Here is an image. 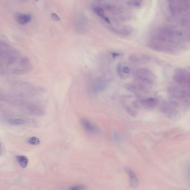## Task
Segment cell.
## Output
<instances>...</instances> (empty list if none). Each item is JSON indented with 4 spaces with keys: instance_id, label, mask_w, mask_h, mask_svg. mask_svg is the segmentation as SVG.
<instances>
[{
    "instance_id": "obj_13",
    "label": "cell",
    "mask_w": 190,
    "mask_h": 190,
    "mask_svg": "<svg viewBox=\"0 0 190 190\" xmlns=\"http://www.w3.org/2000/svg\"><path fill=\"white\" fill-rule=\"evenodd\" d=\"M7 122L11 126H21L25 125L26 121L21 118H11L7 120Z\"/></svg>"
},
{
    "instance_id": "obj_20",
    "label": "cell",
    "mask_w": 190,
    "mask_h": 190,
    "mask_svg": "<svg viewBox=\"0 0 190 190\" xmlns=\"http://www.w3.org/2000/svg\"><path fill=\"white\" fill-rule=\"evenodd\" d=\"M103 7L107 11H109L111 12H113V11L116 8V7L115 5H112L111 4H105L104 5Z\"/></svg>"
},
{
    "instance_id": "obj_17",
    "label": "cell",
    "mask_w": 190,
    "mask_h": 190,
    "mask_svg": "<svg viewBox=\"0 0 190 190\" xmlns=\"http://www.w3.org/2000/svg\"><path fill=\"white\" fill-rule=\"evenodd\" d=\"M27 142L31 145L37 146V145H40L41 141H40V140L39 138H37L36 137H35V136H33V137H30L27 140Z\"/></svg>"
},
{
    "instance_id": "obj_2",
    "label": "cell",
    "mask_w": 190,
    "mask_h": 190,
    "mask_svg": "<svg viewBox=\"0 0 190 190\" xmlns=\"http://www.w3.org/2000/svg\"><path fill=\"white\" fill-rule=\"evenodd\" d=\"M16 89L24 92V94L27 96H37L43 92V89L40 87L35 86L30 83L23 81H16L12 85Z\"/></svg>"
},
{
    "instance_id": "obj_25",
    "label": "cell",
    "mask_w": 190,
    "mask_h": 190,
    "mask_svg": "<svg viewBox=\"0 0 190 190\" xmlns=\"http://www.w3.org/2000/svg\"><path fill=\"white\" fill-rule=\"evenodd\" d=\"M6 47V46L5 45V44L3 42L0 41V50H3Z\"/></svg>"
},
{
    "instance_id": "obj_14",
    "label": "cell",
    "mask_w": 190,
    "mask_h": 190,
    "mask_svg": "<svg viewBox=\"0 0 190 190\" xmlns=\"http://www.w3.org/2000/svg\"><path fill=\"white\" fill-rule=\"evenodd\" d=\"M16 160L21 167L23 169L26 168L29 163V159L26 156L19 155L16 156Z\"/></svg>"
},
{
    "instance_id": "obj_6",
    "label": "cell",
    "mask_w": 190,
    "mask_h": 190,
    "mask_svg": "<svg viewBox=\"0 0 190 190\" xmlns=\"http://www.w3.org/2000/svg\"><path fill=\"white\" fill-rule=\"evenodd\" d=\"M116 72L118 76L122 79H126L129 77L132 73V69L127 63L121 62L116 68Z\"/></svg>"
},
{
    "instance_id": "obj_22",
    "label": "cell",
    "mask_w": 190,
    "mask_h": 190,
    "mask_svg": "<svg viewBox=\"0 0 190 190\" xmlns=\"http://www.w3.org/2000/svg\"><path fill=\"white\" fill-rule=\"evenodd\" d=\"M121 19L123 21H128L131 20V16L129 15H125L121 16Z\"/></svg>"
},
{
    "instance_id": "obj_21",
    "label": "cell",
    "mask_w": 190,
    "mask_h": 190,
    "mask_svg": "<svg viewBox=\"0 0 190 190\" xmlns=\"http://www.w3.org/2000/svg\"><path fill=\"white\" fill-rule=\"evenodd\" d=\"M141 3V0H132L128 2V4L131 6H140Z\"/></svg>"
},
{
    "instance_id": "obj_27",
    "label": "cell",
    "mask_w": 190,
    "mask_h": 190,
    "mask_svg": "<svg viewBox=\"0 0 190 190\" xmlns=\"http://www.w3.org/2000/svg\"><path fill=\"white\" fill-rule=\"evenodd\" d=\"M1 145H0V149H1Z\"/></svg>"
},
{
    "instance_id": "obj_4",
    "label": "cell",
    "mask_w": 190,
    "mask_h": 190,
    "mask_svg": "<svg viewBox=\"0 0 190 190\" xmlns=\"http://www.w3.org/2000/svg\"><path fill=\"white\" fill-rule=\"evenodd\" d=\"M108 85L109 82L106 79L99 77L92 81L91 85V89L94 93H100L106 90Z\"/></svg>"
},
{
    "instance_id": "obj_9",
    "label": "cell",
    "mask_w": 190,
    "mask_h": 190,
    "mask_svg": "<svg viewBox=\"0 0 190 190\" xmlns=\"http://www.w3.org/2000/svg\"><path fill=\"white\" fill-rule=\"evenodd\" d=\"M141 106L146 110H152L158 104V100L153 97H146L140 101Z\"/></svg>"
},
{
    "instance_id": "obj_16",
    "label": "cell",
    "mask_w": 190,
    "mask_h": 190,
    "mask_svg": "<svg viewBox=\"0 0 190 190\" xmlns=\"http://www.w3.org/2000/svg\"><path fill=\"white\" fill-rule=\"evenodd\" d=\"M167 3V7L169 10L170 13L172 16H174L176 13V6L173 0H166Z\"/></svg>"
},
{
    "instance_id": "obj_1",
    "label": "cell",
    "mask_w": 190,
    "mask_h": 190,
    "mask_svg": "<svg viewBox=\"0 0 190 190\" xmlns=\"http://www.w3.org/2000/svg\"><path fill=\"white\" fill-rule=\"evenodd\" d=\"M135 80L139 83L146 86L152 85L155 82V76L151 71L146 68H139L133 73Z\"/></svg>"
},
{
    "instance_id": "obj_23",
    "label": "cell",
    "mask_w": 190,
    "mask_h": 190,
    "mask_svg": "<svg viewBox=\"0 0 190 190\" xmlns=\"http://www.w3.org/2000/svg\"><path fill=\"white\" fill-rule=\"evenodd\" d=\"M122 10H123V9H122L121 7H116L115 9V10L113 11V12H112V13H113V14H115L116 15H120L121 13H122Z\"/></svg>"
},
{
    "instance_id": "obj_24",
    "label": "cell",
    "mask_w": 190,
    "mask_h": 190,
    "mask_svg": "<svg viewBox=\"0 0 190 190\" xmlns=\"http://www.w3.org/2000/svg\"><path fill=\"white\" fill-rule=\"evenodd\" d=\"M52 18L53 19V20L56 21H60V18L59 17V16H57L55 13H53L52 15Z\"/></svg>"
},
{
    "instance_id": "obj_19",
    "label": "cell",
    "mask_w": 190,
    "mask_h": 190,
    "mask_svg": "<svg viewBox=\"0 0 190 190\" xmlns=\"http://www.w3.org/2000/svg\"><path fill=\"white\" fill-rule=\"evenodd\" d=\"M86 187L85 185L82 184H78L71 186L69 190H85L86 189Z\"/></svg>"
},
{
    "instance_id": "obj_5",
    "label": "cell",
    "mask_w": 190,
    "mask_h": 190,
    "mask_svg": "<svg viewBox=\"0 0 190 190\" xmlns=\"http://www.w3.org/2000/svg\"><path fill=\"white\" fill-rule=\"evenodd\" d=\"M126 88L127 90H129L131 92L139 97L143 96L148 92L147 86H146L138 82L136 83L129 84L127 85Z\"/></svg>"
},
{
    "instance_id": "obj_15",
    "label": "cell",
    "mask_w": 190,
    "mask_h": 190,
    "mask_svg": "<svg viewBox=\"0 0 190 190\" xmlns=\"http://www.w3.org/2000/svg\"><path fill=\"white\" fill-rule=\"evenodd\" d=\"M133 32V29L130 26H125L119 29V35L123 36H129Z\"/></svg>"
},
{
    "instance_id": "obj_7",
    "label": "cell",
    "mask_w": 190,
    "mask_h": 190,
    "mask_svg": "<svg viewBox=\"0 0 190 190\" xmlns=\"http://www.w3.org/2000/svg\"><path fill=\"white\" fill-rule=\"evenodd\" d=\"M161 112L168 117H175L176 116L177 111L175 106L170 102H163L161 105Z\"/></svg>"
},
{
    "instance_id": "obj_8",
    "label": "cell",
    "mask_w": 190,
    "mask_h": 190,
    "mask_svg": "<svg viewBox=\"0 0 190 190\" xmlns=\"http://www.w3.org/2000/svg\"><path fill=\"white\" fill-rule=\"evenodd\" d=\"M80 123L83 130L90 135L96 134L99 131L97 127L92 122L87 119H81L80 120Z\"/></svg>"
},
{
    "instance_id": "obj_10",
    "label": "cell",
    "mask_w": 190,
    "mask_h": 190,
    "mask_svg": "<svg viewBox=\"0 0 190 190\" xmlns=\"http://www.w3.org/2000/svg\"><path fill=\"white\" fill-rule=\"evenodd\" d=\"M126 171L129 175L130 185L132 187H136L139 185V180L135 172L129 167L126 168Z\"/></svg>"
},
{
    "instance_id": "obj_12",
    "label": "cell",
    "mask_w": 190,
    "mask_h": 190,
    "mask_svg": "<svg viewBox=\"0 0 190 190\" xmlns=\"http://www.w3.org/2000/svg\"><path fill=\"white\" fill-rule=\"evenodd\" d=\"M15 20L18 23L24 25L30 22L31 20V16L30 15L18 13L15 16Z\"/></svg>"
},
{
    "instance_id": "obj_18",
    "label": "cell",
    "mask_w": 190,
    "mask_h": 190,
    "mask_svg": "<svg viewBox=\"0 0 190 190\" xmlns=\"http://www.w3.org/2000/svg\"><path fill=\"white\" fill-rule=\"evenodd\" d=\"M93 11L96 14H97L98 16H100L101 17L103 18L105 17L104 16V10H103L101 7H95L93 8Z\"/></svg>"
},
{
    "instance_id": "obj_26",
    "label": "cell",
    "mask_w": 190,
    "mask_h": 190,
    "mask_svg": "<svg viewBox=\"0 0 190 190\" xmlns=\"http://www.w3.org/2000/svg\"><path fill=\"white\" fill-rule=\"evenodd\" d=\"M1 68H2V65H1V62H0V70L1 69Z\"/></svg>"
},
{
    "instance_id": "obj_3",
    "label": "cell",
    "mask_w": 190,
    "mask_h": 190,
    "mask_svg": "<svg viewBox=\"0 0 190 190\" xmlns=\"http://www.w3.org/2000/svg\"><path fill=\"white\" fill-rule=\"evenodd\" d=\"M121 103L124 109L132 116H135L137 113L139 105L137 101L130 96H124L121 99Z\"/></svg>"
},
{
    "instance_id": "obj_11",
    "label": "cell",
    "mask_w": 190,
    "mask_h": 190,
    "mask_svg": "<svg viewBox=\"0 0 190 190\" xmlns=\"http://www.w3.org/2000/svg\"><path fill=\"white\" fill-rule=\"evenodd\" d=\"M129 60L133 63H141L147 61L149 60V57L143 55L133 54L130 55Z\"/></svg>"
}]
</instances>
